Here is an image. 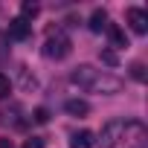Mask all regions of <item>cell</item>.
<instances>
[{"label": "cell", "mask_w": 148, "mask_h": 148, "mask_svg": "<svg viewBox=\"0 0 148 148\" xmlns=\"http://www.w3.org/2000/svg\"><path fill=\"white\" fill-rule=\"evenodd\" d=\"M99 76H102V70H96V67H90V64H82V67L73 70L70 82L76 84V87H82V90H90V87L96 84V79H99Z\"/></svg>", "instance_id": "cell-1"}, {"label": "cell", "mask_w": 148, "mask_h": 148, "mask_svg": "<svg viewBox=\"0 0 148 148\" xmlns=\"http://www.w3.org/2000/svg\"><path fill=\"white\" fill-rule=\"evenodd\" d=\"M44 55L47 58H55V61L67 58L70 55V38L67 35H49L47 44H44Z\"/></svg>", "instance_id": "cell-2"}, {"label": "cell", "mask_w": 148, "mask_h": 148, "mask_svg": "<svg viewBox=\"0 0 148 148\" xmlns=\"http://www.w3.org/2000/svg\"><path fill=\"white\" fill-rule=\"evenodd\" d=\"M90 90H93V93H108V96H110V93H119V90H122V82H119L116 76H108V73H102Z\"/></svg>", "instance_id": "cell-3"}, {"label": "cell", "mask_w": 148, "mask_h": 148, "mask_svg": "<svg viewBox=\"0 0 148 148\" xmlns=\"http://www.w3.org/2000/svg\"><path fill=\"white\" fill-rule=\"evenodd\" d=\"M125 18H128V23H131V29H134L136 35H145V32H148V15H145L142 9L134 6V9H128Z\"/></svg>", "instance_id": "cell-4"}, {"label": "cell", "mask_w": 148, "mask_h": 148, "mask_svg": "<svg viewBox=\"0 0 148 148\" xmlns=\"http://www.w3.org/2000/svg\"><path fill=\"white\" fill-rule=\"evenodd\" d=\"M29 32H32V23H29V21H23V18H15V21L9 23V38H15V41L29 38Z\"/></svg>", "instance_id": "cell-5"}, {"label": "cell", "mask_w": 148, "mask_h": 148, "mask_svg": "<svg viewBox=\"0 0 148 148\" xmlns=\"http://www.w3.org/2000/svg\"><path fill=\"white\" fill-rule=\"evenodd\" d=\"M64 110H67L70 116H79V119H84V116L90 113V102H84V99H67Z\"/></svg>", "instance_id": "cell-6"}, {"label": "cell", "mask_w": 148, "mask_h": 148, "mask_svg": "<svg viewBox=\"0 0 148 148\" xmlns=\"http://www.w3.org/2000/svg\"><path fill=\"white\" fill-rule=\"evenodd\" d=\"M119 131H122V122H110V125L105 128V134H102V139H105V142H102V148H113V145L119 142V139H116V134H119Z\"/></svg>", "instance_id": "cell-7"}, {"label": "cell", "mask_w": 148, "mask_h": 148, "mask_svg": "<svg viewBox=\"0 0 148 148\" xmlns=\"http://www.w3.org/2000/svg\"><path fill=\"white\" fill-rule=\"evenodd\" d=\"M70 148H93V134H90V131H79V134H73Z\"/></svg>", "instance_id": "cell-8"}, {"label": "cell", "mask_w": 148, "mask_h": 148, "mask_svg": "<svg viewBox=\"0 0 148 148\" xmlns=\"http://www.w3.org/2000/svg\"><path fill=\"white\" fill-rule=\"evenodd\" d=\"M90 29H93V32L108 29V12H105V9H93V15H90Z\"/></svg>", "instance_id": "cell-9"}, {"label": "cell", "mask_w": 148, "mask_h": 148, "mask_svg": "<svg viewBox=\"0 0 148 148\" xmlns=\"http://www.w3.org/2000/svg\"><path fill=\"white\" fill-rule=\"evenodd\" d=\"M108 35H110V41H113V47H116V49L128 47V35H125L119 26H110V23H108Z\"/></svg>", "instance_id": "cell-10"}, {"label": "cell", "mask_w": 148, "mask_h": 148, "mask_svg": "<svg viewBox=\"0 0 148 148\" xmlns=\"http://www.w3.org/2000/svg\"><path fill=\"white\" fill-rule=\"evenodd\" d=\"M131 79H134V82H145V79H148L142 61H134V64H131Z\"/></svg>", "instance_id": "cell-11"}, {"label": "cell", "mask_w": 148, "mask_h": 148, "mask_svg": "<svg viewBox=\"0 0 148 148\" xmlns=\"http://www.w3.org/2000/svg\"><path fill=\"white\" fill-rule=\"evenodd\" d=\"M99 58H102V64H108V67H116V64H119V58H116V52H113V49H102V52H99Z\"/></svg>", "instance_id": "cell-12"}, {"label": "cell", "mask_w": 148, "mask_h": 148, "mask_svg": "<svg viewBox=\"0 0 148 148\" xmlns=\"http://www.w3.org/2000/svg\"><path fill=\"white\" fill-rule=\"evenodd\" d=\"M9 93H12V82H9V76L0 73V99H6Z\"/></svg>", "instance_id": "cell-13"}, {"label": "cell", "mask_w": 148, "mask_h": 148, "mask_svg": "<svg viewBox=\"0 0 148 148\" xmlns=\"http://www.w3.org/2000/svg\"><path fill=\"white\" fill-rule=\"evenodd\" d=\"M21 12H23V15H21L23 21H26V18H35V15H38V3H23Z\"/></svg>", "instance_id": "cell-14"}, {"label": "cell", "mask_w": 148, "mask_h": 148, "mask_svg": "<svg viewBox=\"0 0 148 148\" xmlns=\"http://www.w3.org/2000/svg\"><path fill=\"white\" fill-rule=\"evenodd\" d=\"M32 116H35V122H38V125L49 122V110H47V108H35V113H32Z\"/></svg>", "instance_id": "cell-15"}, {"label": "cell", "mask_w": 148, "mask_h": 148, "mask_svg": "<svg viewBox=\"0 0 148 148\" xmlns=\"http://www.w3.org/2000/svg\"><path fill=\"white\" fill-rule=\"evenodd\" d=\"M23 148H44V139H41V136H32V139L23 142Z\"/></svg>", "instance_id": "cell-16"}, {"label": "cell", "mask_w": 148, "mask_h": 148, "mask_svg": "<svg viewBox=\"0 0 148 148\" xmlns=\"http://www.w3.org/2000/svg\"><path fill=\"white\" fill-rule=\"evenodd\" d=\"M0 148H15V145H12V139H0Z\"/></svg>", "instance_id": "cell-17"}]
</instances>
